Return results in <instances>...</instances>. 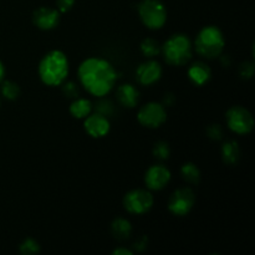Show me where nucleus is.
Wrapping results in <instances>:
<instances>
[{"mask_svg": "<svg viewBox=\"0 0 255 255\" xmlns=\"http://www.w3.org/2000/svg\"><path fill=\"white\" fill-rule=\"evenodd\" d=\"M77 76L81 86L95 97L102 99L114 90L117 72L114 65L106 59L91 56L80 64Z\"/></svg>", "mask_w": 255, "mask_h": 255, "instance_id": "nucleus-1", "label": "nucleus"}, {"mask_svg": "<svg viewBox=\"0 0 255 255\" xmlns=\"http://www.w3.org/2000/svg\"><path fill=\"white\" fill-rule=\"evenodd\" d=\"M70 64L66 54L61 50H51L40 60L37 72L46 86H61L69 76Z\"/></svg>", "mask_w": 255, "mask_h": 255, "instance_id": "nucleus-2", "label": "nucleus"}, {"mask_svg": "<svg viewBox=\"0 0 255 255\" xmlns=\"http://www.w3.org/2000/svg\"><path fill=\"white\" fill-rule=\"evenodd\" d=\"M224 46H226L224 35L216 25H207L202 27L194 40V49L197 54L204 59L211 60L218 57L223 52Z\"/></svg>", "mask_w": 255, "mask_h": 255, "instance_id": "nucleus-3", "label": "nucleus"}, {"mask_svg": "<svg viewBox=\"0 0 255 255\" xmlns=\"http://www.w3.org/2000/svg\"><path fill=\"white\" fill-rule=\"evenodd\" d=\"M164 61L171 66H183L193 55V44L186 34H174L161 46Z\"/></svg>", "mask_w": 255, "mask_h": 255, "instance_id": "nucleus-4", "label": "nucleus"}, {"mask_svg": "<svg viewBox=\"0 0 255 255\" xmlns=\"http://www.w3.org/2000/svg\"><path fill=\"white\" fill-rule=\"evenodd\" d=\"M138 15L142 24L149 30H158L167 21V9L159 0H143L138 5Z\"/></svg>", "mask_w": 255, "mask_h": 255, "instance_id": "nucleus-5", "label": "nucleus"}, {"mask_svg": "<svg viewBox=\"0 0 255 255\" xmlns=\"http://www.w3.org/2000/svg\"><path fill=\"white\" fill-rule=\"evenodd\" d=\"M227 126L237 134H248L254 128V117L248 109L243 106H232L226 112Z\"/></svg>", "mask_w": 255, "mask_h": 255, "instance_id": "nucleus-6", "label": "nucleus"}, {"mask_svg": "<svg viewBox=\"0 0 255 255\" xmlns=\"http://www.w3.org/2000/svg\"><path fill=\"white\" fill-rule=\"evenodd\" d=\"M154 198L152 193L147 189H132L127 192L124 197V207L128 213L141 214L147 213L153 207Z\"/></svg>", "mask_w": 255, "mask_h": 255, "instance_id": "nucleus-7", "label": "nucleus"}, {"mask_svg": "<svg viewBox=\"0 0 255 255\" xmlns=\"http://www.w3.org/2000/svg\"><path fill=\"white\" fill-rule=\"evenodd\" d=\"M137 120L146 128H158L166 122V106L159 102H148L138 110Z\"/></svg>", "mask_w": 255, "mask_h": 255, "instance_id": "nucleus-8", "label": "nucleus"}, {"mask_svg": "<svg viewBox=\"0 0 255 255\" xmlns=\"http://www.w3.org/2000/svg\"><path fill=\"white\" fill-rule=\"evenodd\" d=\"M196 203V194L188 187H181L176 189L169 197L168 209L177 217H184L193 209Z\"/></svg>", "mask_w": 255, "mask_h": 255, "instance_id": "nucleus-9", "label": "nucleus"}, {"mask_svg": "<svg viewBox=\"0 0 255 255\" xmlns=\"http://www.w3.org/2000/svg\"><path fill=\"white\" fill-rule=\"evenodd\" d=\"M171 171L163 164H153L144 173V183L149 191H161L171 181Z\"/></svg>", "mask_w": 255, "mask_h": 255, "instance_id": "nucleus-10", "label": "nucleus"}, {"mask_svg": "<svg viewBox=\"0 0 255 255\" xmlns=\"http://www.w3.org/2000/svg\"><path fill=\"white\" fill-rule=\"evenodd\" d=\"M84 127L89 136L94 137V138H102L109 134L111 124H110L109 117L104 116L99 112H94V114L91 112L89 116L84 119Z\"/></svg>", "mask_w": 255, "mask_h": 255, "instance_id": "nucleus-11", "label": "nucleus"}, {"mask_svg": "<svg viewBox=\"0 0 255 255\" xmlns=\"http://www.w3.org/2000/svg\"><path fill=\"white\" fill-rule=\"evenodd\" d=\"M162 66L159 62L156 60H147V61L142 62L136 70V79L143 86H151V85L156 84L159 81L162 77Z\"/></svg>", "mask_w": 255, "mask_h": 255, "instance_id": "nucleus-12", "label": "nucleus"}, {"mask_svg": "<svg viewBox=\"0 0 255 255\" xmlns=\"http://www.w3.org/2000/svg\"><path fill=\"white\" fill-rule=\"evenodd\" d=\"M32 22L40 30H52L59 25L60 11L49 6H41L32 14Z\"/></svg>", "mask_w": 255, "mask_h": 255, "instance_id": "nucleus-13", "label": "nucleus"}, {"mask_svg": "<svg viewBox=\"0 0 255 255\" xmlns=\"http://www.w3.org/2000/svg\"><path fill=\"white\" fill-rule=\"evenodd\" d=\"M116 97L120 105L127 109H133L137 106L139 100V91L134 85L124 84L117 87Z\"/></svg>", "mask_w": 255, "mask_h": 255, "instance_id": "nucleus-14", "label": "nucleus"}, {"mask_svg": "<svg viewBox=\"0 0 255 255\" xmlns=\"http://www.w3.org/2000/svg\"><path fill=\"white\" fill-rule=\"evenodd\" d=\"M188 74L189 80L193 82L196 86H203L207 82L211 80L212 77V70L206 62L196 61L188 67Z\"/></svg>", "mask_w": 255, "mask_h": 255, "instance_id": "nucleus-15", "label": "nucleus"}, {"mask_svg": "<svg viewBox=\"0 0 255 255\" xmlns=\"http://www.w3.org/2000/svg\"><path fill=\"white\" fill-rule=\"evenodd\" d=\"M92 109H94V106H92L90 100L82 99V97H76L71 102V105H70V114L75 119L84 120L85 117H87L91 114Z\"/></svg>", "mask_w": 255, "mask_h": 255, "instance_id": "nucleus-16", "label": "nucleus"}, {"mask_svg": "<svg viewBox=\"0 0 255 255\" xmlns=\"http://www.w3.org/2000/svg\"><path fill=\"white\" fill-rule=\"evenodd\" d=\"M222 158L224 163L233 166L238 163L241 158V148H239L238 142L236 141H227L222 146Z\"/></svg>", "mask_w": 255, "mask_h": 255, "instance_id": "nucleus-17", "label": "nucleus"}, {"mask_svg": "<svg viewBox=\"0 0 255 255\" xmlns=\"http://www.w3.org/2000/svg\"><path fill=\"white\" fill-rule=\"evenodd\" d=\"M111 233L117 241H125V239L129 238L132 233V226L129 221L126 218H116L111 223Z\"/></svg>", "mask_w": 255, "mask_h": 255, "instance_id": "nucleus-18", "label": "nucleus"}, {"mask_svg": "<svg viewBox=\"0 0 255 255\" xmlns=\"http://www.w3.org/2000/svg\"><path fill=\"white\" fill-rule=\"evenodd\" d=\"M181 174L182 178L191 184H198L201 181V171L197 164L192 163V162H187L182 166Z\"/></svg>", "mask_w": 255, "mask_h": 255, "instance_id": "nucleus-19", "label": "nucleus"}, {"mask_svg": "<svg viewBox=\"0 0 255 255\" xmlns=\"http://www.w3.org/2000/svg\"><path fill=\"white\" fill-rule=\"evenodd\" d=\"M139 47H141V52L143 54V56H146L147 59H153L161 54V45L156 39H152V37L144 39Z\"/></svg>", "mask_w": 255, "mask_h": 255, "instance_id": "nucleus-20", "label": "nucleus"}, {"mask_svg": "<svg viewBox=\"0 0 255 255\" xmlns=\"http://www.w3.org/2000/svg\"><path fill=\"white\" fill-rule=\"evenodd\" d=\"M1 94L6 100L14 101L20 95L19 85L12 81H4L1 85Z\"/></svg>", "mask_w": 255, "mask_h": 255, "instance_id": "nucleus-21", "label": "nucleus"}, {"mask_svg": "<svg viewBox=\"0 0 255 255\" xmlns=\"http://www.w3.org/2000/svg\"><path fill=\"white\" fill-rule=\"evenodd\" d=\"M153 156L156 158L161 159V161H164V159H168L169 156H171V148H169V144L164 141H159L157 143H154L153 149Z\"/></svg>", "mask_w": 255, "mask_h": 255, "instance_id": "nucleus-22", "label": "nucleus"}, {"mask_svg": "<svg viewBox=\"0 0 255 255\" xmlns=\"http://www.w3.org/2000/svg\"><path fill=\"white\" fill-rule=\"evenodd\" d=\"M19 249H20V252H21V254H24V255L37 254L40 252V244L37 243L35 239L26 238L21 242Z\"/></svg>", "mask_w": 255, "mask_h": 255, "instance_id": "nucleus-23", "label": "nucleus"}, {"mask_svg": "<svg viewBox=\"0 0 255 255\" xmlns=\"http://www.w3.org/2000/svg\"><path fill=\"white\" fill-rule=\"evenodd\" d=\"M95 110H96V112H99V114L104 115L106 117L111 116L115 112L114 104L111 101H109V100H100L96 104V106H95Z\"/></svg>", "mask_w": 255, "mask_h": 255, "instance_id": "nucleus-24", "label": "nucleus"}, {"mask_svg": "<svg viewBox=\"0 0 255 255\" xmlns=\"http://www.w3.org/2000/svg\"><path fill=\"white\" fill-rule=\"evenodd\" d=\"M61 87L65 96L70 97V99H76V97L79 96V87H77V85L75 84V82L65 81L64 84L61 85Z\"/></svg>", "mask_w": 255, "mask_h": 255, "instance_id": "nucleus-25", "label": "nucleus"}, {"mask_svg": "<svg viewBox=\"0 0 255 255\" xmlns=\"http://www.w3.org/2000/svg\"><path fill=\"white\" fill-rule=\"evenodd\" d=\"M207 134L211 139H214V141H218L223 137V129H222L221 125H211V126L207 128Z\"/></svg>", "mask_w": 255, "mask_h": 255, "instance_id": "nucleus-26", "label": "nucleus"}, {"mask_svg": "<svg viewBox=\"0 0 255 255\" xmlns=\"http://www.w3.org/2000/svg\"><path fill=\"white\" fill-rule=\"evenodd\" d=\"M254 72V64L253 62H244L242 64V66L239 67V75H241L243 79H251L253 76Z\"/></svg>", "mask_w": 255, "mask_h": 255, "instance_id": "nucleus-27", "label": "nucleus"}, {"mask_svg": "<svg viewBox=\"0 0 255 255\" xmlns=\"http://www.w3.org/2000/svg\"><path fill=\"white\" fill-rule=\"evenodd\" d=\"M75 5V0H56V7L60 12H67Z\"/></svg>", "mask_w": 255, "mask_h": 255, "instance_id": "nucleus-28", "label": "nucleus"}, {"mask_svg": "<svg viewBox=\"0 0 255 255\" xmlns=\"http://www.w3.org/2000/svg\"><path fill=\"white\" fill-rule=\"evenodd\" d=\"M174 101H176V97L173 96V95L168 94V95H164V99H163V106H172V105L174 104Z\"/></svg>", "mask_w": 255, "mask_h": 255, "instance_id": "nucleus-29", "label": "nucleus"}, {"mask_svg": "<svg viewBox=\"0 0 255 255\" xmlns=\"http://www.w3.org/2000/svg\"><path fill=\"white\" fill-rule=\"evenodd\" d=\"M112 254H115V255H132V254H133V252L129 251V249H127V248H117V249H115L114 252H112Z\"/></svg>", "mask_w": 255, "mask_h": 255, "instance_id": "nucleus-30", "label": "nucleus"}, {"mask_svg": "<svg viewBox=\"0 0 255 255\" xmlns=\"http://www.w3.org/2000/svg\"><path fill=\"white\" fill-rule=\"evenodd\" d=\"M4 76H5V67H4V64L0 61V84H1L2 80H4Z\"/></svg>", "mask_w": 255, "mask_h": 255, "instance_id": "nucleus-31", "label": "nucleus"}]
</instances>
